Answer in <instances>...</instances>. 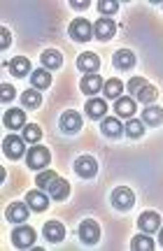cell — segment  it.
<instances>
[{"mask_svg": "<svg viewBox=\"0 0 163 251\" xmlns=\"http://www.w3.org/2000/svg\"><path fill=\"white\" fill-rule=\"evenodd\" d=\"M137 226H140V230L142 233H154L161 228V216L156 214V212H142V214L137 216Z\"/></svg>", "mask_w": 163, "mask_h": 251, "instance_id": "cell-10", "label": "cell"}, {"mask_svg": "<svg viewBox=\"0 0 163 251\" xmlns=\"http://www.w3.org/2000/svg\"><path fill=\"white\" fill-rule=\"evenodd\" d=\"M2 151H5L7 158L17 161V158H21L24 151H26V140L19 137V135H7V137L2 140Z\"/></svg>", "mask_w": 163, "mask_h": 251, "instance_id": "cell-2", "label": "cell"}, {"mask_svg": "<svg viewBox=\"0 0 163 251\" xmlns=\"http://www.w3.org/2000/svg\"><path fill=\"white\" fill-rule=\"evenodd\" d=\"M156 96H159V89H156V86H152V84H147L145 89H140L136 93V98L140 100V102H145V105H147V102H154Z\"/></svg>", "mask_w": 163, "mask_h": 251, "instance_id": "cell-29", "label": "cell"}, {"mask_svg": "<svg viewBox=\"0 0 163 251\" xmlns=\"http://www.w3.org/2000/svg\"><path fill=\"white\" fill-rule=\"evenodd\" d=\"M40 61L45 65V70H56V68H61L63 56H61V51H56V49H47V51L40 54Z\"/></svg>", "mask_w": 163, "mask_h": 251, "instance_id": "cell-18", "label": "cell"}, {"mask_svg": "<svg viewBox=\"0 0 163 251\" xmlns=\"http://www.w3.org/2000/svg\"><path fill=\"white\" fill-rule=\"evenodd\" d=\"M100 130H103V135H105V137H119V135L124 133V126L119 124V119L108 117L103 124H100Z\"/></svg>", "mask_w": 163, "mask_h": 251, "instance_id": "cell-22", "label": "cell"}, {"mask_svg": "<svg viewBox=\"0 0 163 251\" xmlns=\"http://www.w3.org/2000/svg\"><path fill=\"white\" fill-rule=\"evenodd\" d=\"M2 124H5V128H9V130L24 128V126H26V114H24V109H7L5 117H2Z\"/></svg>", "mask_w": 163, "mask_h": 251, "instance_id": "cell-12", "label": "cell"}, {"mask_svg": "<svg viewBox=\"0 0 163 251\" xmlns=\"http://www.w3.org/2000/svg\"><path fill=\"white\" fill-rule=\"evenodd\" d=\"M33 89H49L52 86V72L49 70H33Z\"/></svg>", "mask_w": 163, "mask_h": 251, "instance_id": "cell-25", "label": "cell"}, {"mask_svg": "<svg viewBox=\"0 0 163 251\" xmlns=\"http://www.w3.org/2000/svg\"><path fill=\"white\" fill-rule=\"evenodd\" d=\"M75 9H89V2H73Z\"/></svg>", "mask_w": 163, "mask_h": 251, "instance_id": "cell-37", "label": "cell"}, {"mask_svg": "<svg viewBox=\"0 0 163 251\" xmlns=\"http://www.w3.org/2000/svg\"><path fill=\"white\" fill-rule=\"evenodd\" d=\"M12 98H14V86L2 84V86H0V100H2V102H9Z\"/></svg>", "mask_w": 163, "mask_h": 251, "instance_id": "cell-35", "label": "cell"}, {"mask_svg": "<svg viewBox=\"0 0 163 251\" xmlns=\"http://www.w3.org/2000/svg\"><path fill=\"white\" fill-rule=\"evenodd\" d=\"M77 68L84 70L86 75H96V70L100 68V58L96 54H91V51H84V54L77 56Z\"/></svg>", "mask_w": 163, "mask_h": 251, "instance_id": "cell-11", "label": "cell"}, {"mask_svg": "<svg viewBox=\"0 0 163 251\" xmlns=\"http://www.w3.org/2000/svg\"><path fill=\"white\" fill-rule=\"evenodd\" d=\"M98 9H100V14H114L119 9V2L117 0H100Z\"/></svg>", "mask_w": 163, "mask_h": 251, "instance_id": "cell-33", "label": "cell"}, {"mask_svg": "<svg viewBox=\"0 0 163 251\" xmlns=\"http://www.w3.org/2000/svg\"><path fill=\"white\" fill-rule=\"evenodd\" d=\"M86 114H89V119H103L108 114V102L100 98H91L86 102Z\"/></svg>", "mask_w": 163, "mask_h": 251, "instance_id": "cell-20", "label": "cell"}, {"mask_svg": "<svg viewBox=\"0 0 163 251\" xmlns=\"http://www.w3.org/2000/svg\"><path fill=\"white\" fill-rule=\"evenodd\" d=\"M47 193L54 198V200H65V198L70 196V184H68L65 179H61V177H58V179H56L54 184H52V186L47 188Z\"/></svg>", "mask_w": 163, "mask_h": 251, "instance_id": "cell-21", "label": "cell"}, {"mask_svg": "<svg viewBox=\"0 0 163 251\" xmlns=\"http://www.w3.org/2000/svg\"><path fill=\"white\" fill-rule=\"evenodd\" d=\"M28 219V205H24V202H12V205L7 207V221H12V224H24Z\"/></svg>", "mask_w": 163, "mask_h": 251, "instance_id": "cell-17", "label": "cell"}, {"mask_svg": "<svg viewBox=\"0 0 163 251\" xmlns=\"http://www.w3.org/2000/svg\"><path fill=\"white\" fill-rule=\"evenodd\" d=\"M56 179H58V175H56V172L45 170V172H40V175H37L35 181H37V188H40V191H47V188L52 186Z\"/></svg>", "mask_w": 163, "mask_h": 251, "instance_id": "cell-28", "label": "cell"}, {"mask_svg": "<svg viewBox=\"0 0 163 251\" xmlns=\"http://www.w3.org/2000/svg\"><path fill=\"white\" fill-rule=\"evenodd\" d=\"M42 233H45V237L49 242H61L65 237V228H63V224H58V221H47L45 228H42Z\"/></svg>", "mask_w": 163, "mask_h": 251, "instance_id": "cell-16", "label": "cell"}, {"mask_svg": "<svg viewBox=\"0 0 163 251\" xmlns=\"http://www.w3.org/2000/svg\"><path fill=\"white\" fill-rule=\"evenodd\" d=\"M121 91H124V84L119 79H108L105 81V86H103V93L108 96V98H121Z\"/></svg>", "mask_w": 163, "mask_h": 251, "instance_id": "cell-27", "label": "cell"}, {"mask_svg": "<svg viewBox=\"0 0 163 251\" xmlns=\"http://www.w3.org/2000/svg\"><path fill=\"white\" fill-rule=\"evenodd\" d=\"M112 63H114L117 70H131V68L136 65V54L128 51V49H119V51H114V56H112Z\"/></svg>", "mask_w": 163, "mask_h": 251, "instance_id": "cell-13", "label": "cell"}, {"mask_svg": "<svg viewBox=\"0 0 163 251\" xmlns=\"http://www.w3.org/2000/svg\"><path fill=\"white\" fill-rule=\"evenodd\" d=\"M26 205L33 209V212H45L49 207V198L42 193V191H28L26 193Z\"/></svg>", "mask_w": 163, "mask_h": 251, "instance_id": "cell-15", "label": "cell"}, {"mask_svg": "<svg viewBox=\"0 0 163 251\" xmlns=\"http://www.w3.org/2000/svg\"><path fill=\"white\" fill-rule=\"evenodd\" d=\"M112 205H114V209H119V212H128L131 207L136 205V193L126 186H117L112 191Z\"/></svg>", "mask_w": 163, "mask_h": 251, "instance_id": "cell-1", "label": "cell"}, {"mask_svg": "<svg viewBox=\"0 0 163 251\" xmlns=\"http://www.w3.org/2000/svg\"><path fill=\"white\" fill-rule=\"evenodd\" d=\"M114 30H117V26H114V21L108 17H100L96 24H93V35L98 37V40H103V42H108L109 37L114 35Z\"/></svg>", "mask_w": 163, "mask_h": 251, "instance_id": "cell-9", "label": "cell"}, {"mask_svg": "<svg viewBox=\"0 0 163 251\" xmlns=\"http://www.w3.org/2000/svg\"><path fill=\"white\" fill-rule=\"evenodd\" d=\"M28 70H30V61L24 58V56H14V58L9 61V72H12L14 77H26Z\"/></svg>", "mask_w": 163, "mask_h": 251, "instance_id": "cell-23", "label": "cell"}, {"mask_svg": "<svg viewBox=\"0 0 163 251\" xmlns=\"http://www.w3.org/2000/svg\"><path fill=\"white\" fill-rule=\"evenodd\" d=\"M58 126H61V133L75 135V133H80V128H82V117L75 112V109H68V112H63V114H61Z\"/></svg>", "mask_w": 163, "mask_h": 251, "instance_id": "cell-6", "label": "cell"}, {"mask_svg": "<svg viewBox=\"0 0 163 251\" xmlns=\"http://www.w3.org/2000/svg\"><path fill=\"white\" fill-rule=\"evenodd\" d=\"M49 161H52V156H49V149H45V147H33L26 156V163L30 170H42V168H47Z\"/></svg>", "mask_w": 163, "mask_h": 251, "instance_id": "cell-3", "label": "cell"}, {"mask_svg": "<svg viewBox=\"0 0 163 251\" xmlns=\"http://www.w3.org/2000/svg\"><path fill=\"white\" fill-rule=\"evenodd\" d=\"M142 133H145V121L131 119V121L126 124V135H128V137H133V140H136V137H140Z\"/></svg>", "mask_w": 163, "mask_h": 251, "instance_id": "cell-32", "label": "cell"}, {"mask_svg": "<svg viewBox=\"0 0 163 251\" xmlns=\"http://www.w3.org/2000/svg\"><path fill=\"white\" fill-rule=\"evenodd\" d=\"M0 33H2V40H0V47H2V49H7V47H9V40H12V37H9V30H7V28H2Z\"/></svg>", "mask_w": 163, "mask_h": 251, "instance_id": "cell-36", "label": "cell"}, {"mask_svg": "<svg viewBox=\"0 0 163 251\" xmlns=\"http://www.w3.org/2000/svg\"><path fill=\"white\" fill-rule=\"evenodd\" d=\"M114 112H117L119 117L124 119H131L133 114H136V100L133 98H117V102H114Z\"/></svg>", "mask_w": 163, "mask_h": 251, "instance_id": "cell-19", "label": "cell"}, {"mask_svg": "<svg viewBox=\"0 0 163 251\" xmlns=\"http://www.w3.org/2000/svg\"><path fill=\"white\" fill-rule=\"evenodd\" d=\"M21 105L28 109H35L42 105V96H40V91L37 89H28L21 93Z\"/></svg>", "mask_w": 163, "mask_h": 251, "instance_id": "cell-24", "label": "cell"}, {"mask_svg": "<svg viewBox=\"0 0 163 251\" xmlns=\"http://www.w3.org/2000/svg\"><path fill=\"white\" fill-rule=\"evenodd\" d=\"M131 249L133 251H152L154 249V242H152V237L137 235V237H133V242H131Z\"/></svg>", "mask_w": 163, "mask_h": 251, "instance_id": "cell-31", "label": "cell"}, {"mask_svg": "<svg viewBox=\"0 0 163 251\" xmlns=\"http://www.w3.org/2000/svg\"><path fill=\"white\" fill-rule=\"evenodd\" d=\"M142 121H145L147 126H161L163 124V109L161 107H145Z\"/></svg>", "mask_w": 163, "mask_h": 251, "instance_id": "cell-26", "label": "cell"}, {"mask_svg": "<svg viewBox=\"0 0 163 251\" xmlns=\"http://www.w3.org/2000/svg\"><path fill=\"white\" fill-rule=\"evenodd\" d=\"M103 86H105V81L100 79V75H84L82 77V84L80 89L86 93V96H96L98 91H103Z\"/></svg>", "mask_w": 163, "mask_h": 251, "instance_id": "cell-14", "label": "cell"}, {"mask_svg": "<svg viewBox=\"0 0 163 251\" xmlns=\"http://www.w3.org/2000/svg\"><path fill=\"white\" fill-rule=\"evenodd\" d=\"M159 242H161V247H163V228H161V233H159Z\"/></svg>", "mask_w": 163, "mask_h": 251, "instance_id": "cell-38", "label": "cell"}, {"mask_svg": "<svg viewBox=\"0 0 163 251\" xmlns=\"http://www.w3.org/2000/svg\"><path fill=\"white\" fill-rule=\"evenodd\" d=\"M80 240L84 244H89V247H93L100 240V228L93 219H84L80 224Z\"/></svg>", "mask_w": 163, "mask_h": 251, "instance_id": "cell-4", "label": "cell"}, {"mask_svg": "<svg viewBox=\"0 0 163 251\" xmlns=\"http://www.w3.org/2000/svg\"><path fill=\"white\" fill-rule=\"evenodd\" d=\"M70 37L77 42H89L93 37V26H91L86 19H75L70 24Z\"/></svg>", "mask_w": 163, "mask_h": 251, "instance_id": "cell-7", "label": "cell"}, {"mask_svg": "<svg viewBox=\"0 0 163 251\" xmlns=\"http://www.w3.org/2000/svg\"><path fill=\"white\" fill-rule=\"evenodd\" d=\"M75 172L84 177V179H91V177H96V172H98V163L96 158H91V156H80L77 161H75Z\"/></svg>", "mask_w": 163, "mask_h": 251, "instance_id": "cell-8", "label": "cell"}, {"mask_svg": "<svg viewBox=\"0 0 163 251\" xmlns=\"http://www.w3.org/2000/svg\"><path fill=\"white\" fill-rule=\"evenodd\" d=\"M12 242L19 249H28V247L35 244V230L30 226H19V228H14V233H12Z\"/></svg>", "mask_w": 163, "mask_h": 251, "instance_id": "cell-5", "label": "cell"}, {"mask_svg": "<svg viewBox=\"0 0 163 251\" xmlns=\"http://www.w3.org/2000/svg\"><path fill=\"white\" fill-rule=\"evenodd\" d=\"M145 86H147V81L142 79V77H133V79L128 81V86H126V89L131 91V93H137V91H140V89H145Z\"/></svg>", "mask_w": 163, "mask_h": 251, "instance_id": "cell-34", "label": "cell"}, {"mask_svg": "<svg viewBox=\"0 0 163 251\" xmlns=\"http://www.w3.org/2000/svg\"><path fill=\"white\" fill-rule=\"evenodd\" d=\"M40 137H42L40 126H35V124H26V126H24V140H26V142L35 144V142H40Z\"/></svg>", "mask_w": 163, "mask_h": 251, "instance_id": "cell-30", "label": "cell"}]
</instances>
